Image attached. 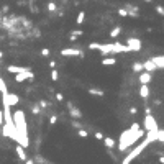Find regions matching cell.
I'll return each mask as SVG.
<instances>
[{
    "instance_id": "cell-1",
    "label": "cell",
    "mask_w": 164,
    "mask_h": 164,
    "mask_svg": "<svg viewBox=\"0 0 164 164\" xmlns=\"http://www.w3.org/2000/svg\"><path fill=\"white\" fill-rule=\"evenodd\" d=\"M13 123H15V128L21 138L20 144L23 148H28L30 146V139H28V123H26V116H25L23 110H15L13 112Z\"/></svg>"
},
{
    "instance_id": "cell-2",
    "label": "cell",
    "mask_w": 164,
    "mask_h": 164,
    "mask_svg": "<svg viewBox=\"0 0 164 164\" xmlns=\"http://www.w3.org/2000/svg\"><path fill=\"white\" fill-rule=\"evenodd\" d=\"M89 49H97L100 51L102 56H115V54H120V52H131V49L128 46H123L120 44L118 41L112 44H102V43H90L89 44Z\"/></svg>"
},
{
    "instance_id": "cell-3",
    "label": "cell",
    "mask_w": 164,
    "mask_h": 164,
    "mask_svg": "<svg viewBox=\"0 0 164 164\" xmlns=\"http://www.w3.org/2000/svg\"><path fill=\"white\" fill-rule=\"evenodd\" d=\"M154 141H157V133H146V138H144V141H141L136 148H133L130 153L126 154V157H123V161H121V164H131V161L133 159H136V157L143 153V151L148 148V144H151V143H154Z\"/></svg>"
},
{
    "instance_id": "cell-4",
    "label": "cell",
    "mask_w": 164,
    "mask_h": 164,
    "mask_svg": "<svg viewBox=\"0 0 164 164\" xmlns=\"http://www.w3.org/2000/svg\"><path fill=\"white\" fill-rule=\"evenodd\" d=\"M144 130L146 133H157L159 131V126H157V121L153 115H146L144 116Z\"/></svg>"
},
{
    "instance_id": "cell-5",
    "label": "cell",
    "mask_w": 164,
    "mask_h": 164,
    "mask_svg": "<svg viewBox=\"0 0 164 164\" xmlns=\"http://www.w3.org/2000/svg\"><path fill=\"white\" fill-rule=\"evenodd\" d=\"M59 54L62 57H84V51L79 48H64L61 49Z\"/></svg>"
},
{
    "instance_id": "cell-6",
    "label": "cell",
    "mask_w": 164,
    "mask_h": 164,
    "mask_svg": "<svg viewBox=\"0 0 164 164\" xmlns=\"http://www.w3.org/2000/svg\"><path fill=\"white\" fill-rule=\"evenodd\" d=\"M126 46L131 49V52H139L141 51V48H143V43H141V39L139 38H128L126 39Z\"/></svg>"
},
{
    "instance_id": "cell-7",
    "label": "cell",
    "mask_w": 164,
    "mask_h": 164,
    "mask_svg": "<svg viewBox=\"0 0 164 164\" xmlns=\"http://www.w3.org/2000/svg\"><path fill=\"white\" fill-rule=\"evenodd\" d=\"M67 110H69V115H71L74 120H82V112L72 102H67Z\"/></svg>"
},
{
    "instance_id": "cell-8",
    "label": "cell",
    "mask_w": 164,
    "mask_h": 164,
    "mask_svg": "<svg viewBox=\"0 0 164 164\" xmlns=\"http://www.w3.org/2000/svg\"><path fill=\"white\" fill-rule=\"evenodd\" d=\"M34 79V72L28 71V72H21V74H15V80L16 82H25V80H31Z\"/></svg>"
},
{
    "instance_id": "cell-9",
    "label": "cell",
    "mask_w": 164,
    "mask_h": 164,
    "mask_svg": "<svg viewBox=\"0 0 164 164\" xmlns=\"http://www.w3.org/2000/svg\"><path fill=\"white\" fill-rule=\"evenodd\" d=\"M123 8L128 11V16H133V18H138V16H139V8L134 7V5H131V3H125V7H123Z\"/></svg>"
},
{
    "instance_id": "cell-10",
    "label": "cell",
    "mask_w": 164,
    "mask_h": 164,
    "mask_svg": "<svg viewBox=\"0 0 164 164\" xmlns=\"http://www.w3.org/2000/svg\"><path fill=\"white\" fill-rule=\"evenodd\" d=\"M151 79H153V74H151V72H141V74H138V82H139V84H141V85H148L149 84V82H151Z\"/></svg>"
},
{
    "instance_id": "cell-11",
    "label": "cell",
    "mask_w": 164,
    "mask_h": 164,
    "mask_svg": "<svg viewBox=\"0 0 164 164\" xmlns=\"http://www.w3.org/2000/svg\"><path fill=\"white\" fill-rule=\"evenodd\" d=\"M7 71L11 74H21V72H28L30 67L28 66H7Z\"/></svg>"
},
{
    "instance_id": "cell-12",
    "label": "cell",
    "mask_w": 164,
    "mask_h": 164,
    "mask_svg": "<svg viewBox=\"0 0 164 164\" xmlns=\"http://www.w3.org/2000/svg\"><path fill=\"white\" fill-rule=\"evenodd\" d=\"M143 67H144L146 72H151V74H153L154 71H157V66L153 62V59H146V61L143 62Z\"/></svg>"
},
{
    "instance_id": "cell-13",
    "label": "cell",
    "mask_w": 164,
    "mask_h": 164,
    "mask_svg": "<svg viewBox=\"0 0 164 164\" xmlns=\"http://www.w3.org/2000/svg\"><path fill=\"white\" fill-rule=\"evenodd\" d=\"M87 92H89L90 95H93V97H103L105 95V92L100 89V87H89Z\"/></svg>"
},
{
    "instance_id": "cell-14",
    "label": "cell",
    "mask_w": 164,
    "mask_h": 164,
    "mask_svg": "<svg viewBox=\"0 0 164 164\" xmlns=\"http://www.w3.org/2000/svg\"><path fill=\"white\" fill-rule=\"evenodd\" d=\"M16 154H18V157L21 161H28V157H26V153H25V148H23L21 144H16Z\"/></svg>"
},
{
    "instance_id": "cell-15",
    "label": "cell",
    "mask_w": 164,
    "mask_h": 164,
    "mask_svg": "<svg viewBox=\"0 0 164 164\" xmlns=\"http://www.w3.org/2000/svg\"><path fill=\"white\" fill-rule=\"evenodd\" d=\"M100 64H102V66H115L116 59H115L113 56H108V57H103V59L100 61Z\"/></svg>"
},
{
    "instance_id": "cell-16",
    "label": "cell",
    "mask_w": 164,
    "mask_h": 164,
    "mask_svg": "<svg viewBox=\"0 0 164 164\" xmlns=\"http://www.w3.org/2000/svg\"><path fill=\"white\" fill-rule=\"evenodd\" d=\"M138 93H139V97H141V98H148L149 97V87L148 85H141V87H139V90H138Z\"/></svg>"
},
{
    "instance_id": "cell-17",
    "label": "cell",
    "mask_w": 164,
    "mask_h": 164,
    "mask_svg": "<svg viewBox=\"0 0 164 164\" xmlns=\"http://www.w3.org/2000/svg\"><path fill=\"white\" fill-rule=\"evenodd\" d=\"M131 71H133V72H136V74H141V72L144 71L143 62H138V61H136V62H133V64H131Z\"/></svg>"
},
{
    "instance_id": "cell-18",
    "label": "cell",
    "mask_w": 164,
    "mask_h": 164,
    "mask_svg": "<svg viewBox=\"0 0 164 164\" xmlns=\"http://www.w3.org/2000/svg\"><path fill=\"white\" fill-rule=\"evenodd\" d=\"M153 59V62L157 66V69H164V56H154L151 57Z\"/></svg>"
},
{
    "instance_id": "cell-19",
    "label": "cell",
    "mask_w": 164,
    "mask_h": 164,
    "mask_svg": "<svg viewBox=\"0 0 164 164\" xmlns=\"http://www.w3.org/2000/svg\"><path fill=\"white\" fill-rule=\"evenodd\" d=\"M120 33H121V26L120 25H115L112 30H110V38H116Z\"/></svg>"
},
{
    "instance_id": "cell-20",
    "label": "cell",
    "mask_w": 164,
    "mask_h": 164,
    "mask_svg": "<svg viewBox=\"0 0 164 164\" xmlns=\"http://www.w3.org/2000/svg\"><path fill=\"white\" fill-rule=\"evenodd\" d=\"M103 143H105V146H107V148H112V149L115 148V144H116L115 139L110 138V136H105V138H103Z\"/></svg>"
},
{
    "instance_id": "cell-21",
    "label": "cell",
    "mask_w": 164,
    "mask_h": 164,
    "mask_svg": "<svg viewBox=\"0 0 164 164\" xmlns=\"http://www.w3.org/2000/svg\"><path fill=\"white\" fill-rule=\"evenodd\" d=\"M85 20V11H79L77 13V18H75V25H82Z\"/></svg>"
},
{
    "instance_id": "cell-22",
    "label": "cell",
    "mask_w": 164,
    "mask_h": 164,
    "mask_svg": "<svg viewBox=\"0 0 164 164\" xmlns=\"http://www.w3.org/2000/svg\"><path fill=\"white\" fill-rule=\"evenodd\" d=\"M51 80H54V82L59 80V72H57L56 69H51Z\"/></svg>"
},
{
    "instance_id": "cell-23",
    "label": "cell",
    "mask_w": 164,
    "mask_h": 164,
    "mask_svg": "<svg viewBox=\"0 0 164 164\" xmlns=\"http://www.w3.org/2000/svg\"><path fill=\"white\" fill-rule=\"evenodd\" d=\"M39 112H41V107H39V105H36V103H34V105H31V113L33 115H39Z\"/></svg>"
},
{
    "instance_id": "cell-24",
    "label": "cell",
    "mask_w": 164,
    "mask_h": 164,
    "mask_svg": "<svg viewBox=\"0 0 164 164\" xmlns=\"http://www.w3.org/2000/svg\"><path fill=\"white\" fill-rule=\"evenodd\" d=\"M5 92H8L7 90V84H5V80L0 77V93H5Z\"/></svg>"
},
{
    "instance_id": "cell-25",
    "label": "cell",
    "mask_w": 164,
    "mask_h": 164,
    "mask_svg": "<svg viewBox=\"0 0 164 164\" xmlns=\"http://www.w3.org/2000/svg\"><path fill=\"white\" fill-rule=\"evenodd\" d=\"M57 10V5L54 2H49L48 3V11H51V13H54V11Z\"/></svg>"
},
{
    "instance_id": "cell-26",
    "label": "cell",
    "mask_w": 164,
    "mask_h": 164,
    "mask_svg": "<svg viewBox=\"0 0 164 164\" xmlns=\"http://www.w3.org/2000/svg\"><path fill=\"white\" fill-rule=\"evenodd\" d=\"M154 10H156V13L159 16H164V7H162V5H156Z\"/></svg>"
},
{
    "instance_id": "cell-27",
    "label": "cell",
    "mask_w": 164,
    "mask_h": 164,
    "mask_svg": "<svg viewBox=\"0 0 164 164\" xmlns=\"http://www.w3.org/2000/svg\"><path fill=\"white\" fill-rule=\"evenodd\" d=\"M77 134H79L80 138H87V136H89V131H85L84 128H80V130L77 131Z\"/></svg>"
},
{
    "instance_id": "cell-28",
    "label": "cell",
    "mask_w": 164,
    "mask_h": 164,
    "mask_svg": "<svg viewBox=\"0 0 164 164\" xmlns=\"http://www.w3.org/2000/svg\"><path fill=\"white\" fill-rule=\"evenodd\" d=\"M38 105H39L41 108H49V105H51V103H49L48 100H39V103H38Z\"/></svg>"
},
{
    "instance_id": "cell-29",
    "label": "cell",
    "mask_w": 164,
    "mask_h": 164,
    "mask_svg": "<svg viewBox=\"0 0 164 164\" xmlns=\"http://www.w3.org/2000/svg\"><path fill=\"white\" fill-rule=\"evenodd\" d=\"M157 141L164 143V130H159V131H157Z\"/></svg>"
},
{
    "instance_id": "cell-30",
    "label": "cell",
    "mask_w": 164,
    "mask_h": 164,
    "mask_svg": "<svg viewBox=\"0 0 164 164\" xmlns=\"http://www.w3.org/2000/svg\"><path fill=\"white\" fill-rule=\"evenodd\" d=\"M82 34H84V31H82V30H74V31L71 33V36H75V38H79V36H82Z\"/></svg>"
},
{
    "instance_id": "cell-31",
    "label": "cell",
    "mask_w": 164,
    "mask_h": 164,
    "mask_svg": "<svg viewBox=\"0 0 164 164\" xmlns=\"http://www.w3.org/2000/svg\"><path fill=\"white\" fill-rule=\"evenodd\" d=\"M116 13H118V16H128V11H126L125 8H118V11H116Z\"/></svg>"
},
{
    "instance_id": "cell-32",
    "label": "cell",
    "mask_w": 164,
    "mask_h": 164,
    "mask_svg": "<svg viewBox=\"0 0 164 164\" xmlns=\"http://www.w3.org/2000/svg\"><path fill=\"white\" fill-rule=\"evenodd\" d=\"M51 54V51L48 49V48H43V49H41V56H44V57H48Z\"/></svg>"
},
{
    "instance_id": "cell-33",
    "label": "cell",
    "mask_w": 164,
    "mask_h": 164,
    "mask_svg": "<svg viewBox=\"0 0 164 164\" xmlns=\"http://www.w3.org/2000/svg\"><path fill=\"white\" fill-rule=\"evenodd\" d=\"M93 136H95V139H103L105 136L102 134V131H95V134H93Z\"/></svg>"
},
{
    "instance_id": "cell-34",
    "label": "cell",
    "mask_w": 164,
    "mask_h": 164,
    "mask_svg": "<svg viewBox=\"0 0 164 164\" xmlns=\"http://www.w3.org/2000/svg\"><path fill=\"white\" fill-rule=\"evenodd\" d=\"M56 100H57V102H62V100H64V95H62L61 92H57V93H56Z\"/></svg>"
},
{
    "instance_id": "cell-35",
    "label": "cell",
    "mask_w": 164,
    "mask_h": 164,
    "mask_svg": "<svg viewBox=\"0 0 164 164\" xmlns=\"http://www.w3.org/2000/svg\"><path fill=\"white\" fill-rule=\"evenodd\" d=\"M56 121H57V116H56V115H51V116H49V123H51V125H54Z\"/></svg>"
},
{
    "instance_id": "cell-36",
    "label": "cell",
    "mask_w": 164,
    "mask_h": 164,
    "mask_svg": "<svg viewBox=\"0 0 164 164\" xmlns=\"http://www.w3.org/2000/svg\"><path fill=\"white\" fill-rule=\"evenodd\" d=\"M3 123H5V120H3V110H0V126H3Z\"/></svg>"
},
{
    "instance_id": "cell-37",
    "label": "cell",
    "mask_w": 164,
    "mask_h": 164,
    "mask_svg": "<svg viewBox=\"0 0 164 164\" xmlns=\"http://www.w3.org/2000/svg\"><path fill=\"white\" fill-rule=\"evenodd\" d=\"M72 126H74V128H79V130H80V123H79V120H72Z\"/></svg>"
},
{
    "instance_id": "cell-38",
    "label": "cell",
    "mask_w": 164,
    "mask_h": 164,
    "mask_svg": "<svg viewBox=\"0 0 164 164\" xmlns=\"http://www.w3.org/2000/svg\"><path fill=\"white\" fill-rule=\"evenodd\" d=\"M49 67L51 69H56V61H49Z\"/></svg>"
},
{
    "instance_id": "cell-39",
    "label": "cell",
    "mask_w": 164,
    "mask_h": 164,
    "mask_svg": "<svg viewBox=\"0 0 164 164\" xmlns=\"http://www.w3.org/2000/svg\"><path fill=\"white\" fill-rule=\"evenodd\" d=\"M144 113H146V115H151V108L146 107V108H144Z\"/></svg>"
},
{
    "instance_id": "cell-40",
    "label": "cell",
    "mask_w": 164,
    "mask_h": 164,
    "mask_svg": "<svg viewBox=\"0 0 164 164\" xmlns=\"http://www.w3.org/2000/svg\"><path fill=\"white\" fill-rule=\"evenodd\" d=\"M159 162H161V164H164V156H161V157H159Z\"/></svg>"
},
{
    "instance_id": "cell-41",
    "label": "cell",
    "mask_w": 164,
    "mask_h": 164,
    "mask_svg": "<svg viewBox=\"0 0 164 164\" xmlns=\"http://www.w3.org/2000/svg\"><path fill=\"white\" fill-rule=\"evenodd\" d=\"M25 164H34L33 161H30V159H28V161H25Z\"/></svg>"
},
{
    "instance_id": "cell-42",
    "label": "cell",
    "mask_w": 164,
    "mask_h": 164,
    "mask_svg": "<svg viewBox=\"0 0 164 164\" xmlns=\"http://www.w3.org/2000/svg\"><path fill=\"white\" fill-rule=\"evenodd\" d=\"M143 2H146V3H151V2H153V0H143Z\"/></svg>"
},
{
    "instance_id": "cell-43",
    "label": "cell",
    "mask_w": 164,
    "mask_h": 164,
    "mask_svg": "<svg viewBox=\"0 0 164 164\" xmlns=\"http://www.w3.org/2000/svg\"><path fill=\"white\" fill-rule=\"evenodd\" d=\"M2 57H3V52H2V51H0V59H2Z\"/></svg>"
}]
</instances>
